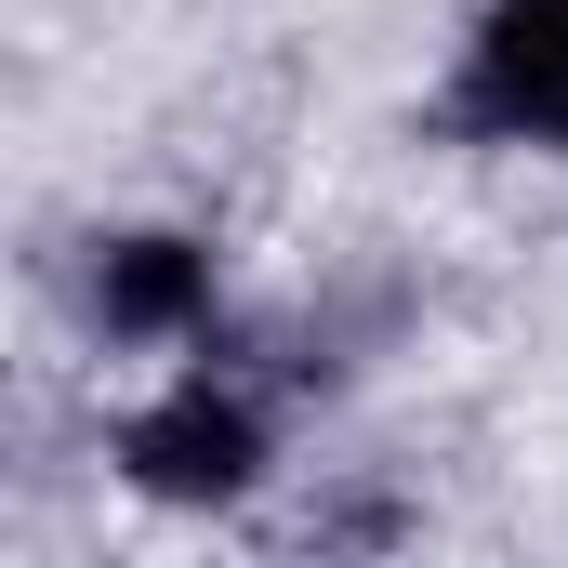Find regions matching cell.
<instances>
[{"label": "cell", "mask_w": 568, "mask_h": 568, "mask_svg": "<svg viewBox=\"0 0 568 568\" xmlns=\"http://www.w3.org/2000/svg\"><path fill=\"white\" fill-rule=\"evenodd\" d=\"M449 133L568 145V0H489L476 13V53L449 80Z\"/></svg>", "instance_id": "1"}, {"label": "cell", "mask_w": 568, "mask_h": 568, "mask_svg": "<svg viewBox=\"0 0 568 568\" xmlns=\"http://www.w3.org/2000/svg\"><path fill=\"white\" fill-rule=\"evenodd\" d=\"M120 463H133V489H159V503H239L265 476V424H252V397H225L199 371V384H172L159 410L120 424Z\"/></svg>", "instance_id": "2"}, {"label": "cell", "mask_w": 568, "mask_h": 568, "mask_svg": "<svg viewBox=\"0 0 568 568\" xmlns=\"http://www.w3.org/2000/svg\"><path fill=\"white\" fill-rule=\"evenodd\" d=\"M93 317H106L120 344H172V331H199V317H212V252H199V239H106V265H93Z\"/></svg>", "instance_id": "3"}]
</instances>
